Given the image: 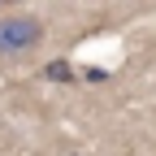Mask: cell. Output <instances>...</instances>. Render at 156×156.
Masks as SVG:
<instances>
[{"mask_svg":"<svg viewBox=\"0 0 156 156\" xmlns=\"http://www.w3.org/2000/svg\"><path fill=\"white\" fill-rule=\"evenodd\" d=\"M35 44H44V22L30 13H5L0 17V56H26Z\"/></svg>","mask_w":156,"mask_h":156,"instance_id":"1","label":"cell"},{"mask_svg":"<svg viewBox=\"0 0 156 156\" xmlns=\"http://www.w3.org/2000/svg\"><path fill=\"white\" fill-rule=\"evenodd\" d=\"M52 83H74V65L69 61H48V69H44Z\"/></svg>","mask_w":156,"mask_h":156,"instance_id":"2","label":"cell"},{"mask_svg":"<svg viewBox=\"0 0 156 156\" xmlns=\"http://www.w3.org/2000/svg\"><path fill=\"white\" fill-rule=\"evenodd\" d=\"M0 5H26V0H0Z\"/></svg>","mask_w":156,"mask_h":156,"instance_id":"3","label":"cell"}]
</instances>
